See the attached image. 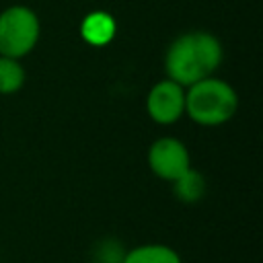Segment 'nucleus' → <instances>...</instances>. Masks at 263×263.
<instances>
[{
    "instance_id": "1",
    "label": "nucleus",
    "mask_w": 263,
    "mask_h": 263,
    "mask_svg": "<svg viewBox=\"0 0 263 263\" xmlns=\"http://www.w3.org/2000/svg\"><path fill=\"white\" fill-rule=\"evenodd\" d=\"M222 62V45L208 31H189L179 35L166 49L164 70L166 76L181 86H191L208 76Z\"/></svg>"
},
{
    "instance_id": "8",
    "label": "nucleus",
    "mask_w": 263,
    "mask_h": 263,
    "mask_svg": "<svg viewBox=\"0 0 263 263\" xmlns=\"http://www.w3.org/2000/svg\"><path fill=\"white\" fill-rule=\"evenodd\" d=\"M173 193L183 203H197L205 195V179L201 173L189 168L183 177L173 181Z\"/></svg>"
},
{
    "instance_id": "6",
    "label": "nucleus",
    "mask_w": 263,
    "mask_h": 263,
    "mask_svg": "<svg viewBox=\"0 0 263 263\" xmlns=\"http://www.w3.org/2000/svg\"><path fill=\"white\" fill-rule=\"evenodd\" d=\"M123 263H183V257L164 242H144L127 249Z\"/></svg>"
},
{
    "instance_id": "9",
    "label": "nucleus",
    "mask_w": 263,
    "mask_h": 263,
    "mask_svg": "<svg viewBox=\"0 0 263 263\" xmlns=\"http://www.w3.org/2000/svg\"><path fill=\"white\" fill-rule=\"evenodd\" d=\"M25 68L18 60L0 55V95H12L25 84Z\"/></svg>"
},
{
    "instance_id": "7",
    "label": "nucleus",
    "mask_w": 263,
    "mask_h": 263,
    "mask_svg": "<svg viewBox=\"0 0 263 263\" xmlns=\"http://www.w3.org/2000/svg\"><path fill=\"white\" fill-rule=\"evenodd\" d=\"M80 35L90 45H107L115 37V18L109 12L95 10L84 16L80 25Z\"/></svg>"
},
{
    "instance_id": "4",
    "label": "nucleus",
    "mask_w": 263,
    "mask_h": 263,
    "mask_svg": "<svg viewBox=\"0 0 263 263\" xmlns=\"http://www.w3.org/2000/svg\"><path fill=\"white\" fill-rule=\"evenodd\" d=\"M148 166L158 179L173 183L191 168V156L181 140L164 136L150 144Z\"/></svg>"
},
{
    "instance_id": "10",
    "label": "nucleus",
    "mask_w": 263,
    "mask_h": 263,
    "mask_svg": "<svg viewBox=\"0 0 263 263\" xmlns=\"http://www.w3.org/2000/svg\"><path fill=\"white\" fill-rule=\"evenodd\" d=\"M125 251L127 249L117 238H113V236L101 238L95 242V247L90 251V263H123Z\"/></svg>"
},
{
    "instance_id": "3",
    "label": "nucleus",
    "mask_w": 263,
    "mask_h": 263,
    "mask_svg": "<svg viewBox=\"0 0 263 263\" xmlns=\"http://www.w3.org/2000/svg\"><path fill=\"white\" fill-rule=\"evenodd\" d=\"M41 35V23L29 6H8L0 12V55L21 60L35 49Z\"/></svg>"
},
{
    "instance_id": "5",
    "label": "nucleus",
    "mask_w": 263,
    "mask_h": 263,
    "mask_svg": "<svg viewBox=\"0 0 263 263\" xmlns=\"http://www.w3.org/2000/svg\"><path fill=\"white\" fill-rule=\"evenodd\" d=\"M146 111L152 121L160 125H171L185 113V86L164 78L158 80L146 97Z\"/></svg>"
},
{
    "instance_id": "2",
    "label": "nucleus",
    "mask_w": 263,
    "mask_h": 263,
    "mask_svg": "<svg viewBox=\"0 0 263 263\" xmlns=\"http://www.w3.org/2000/svg\"><path fill=\"white\" fill-rule=\"evenodd\" d=\"M238 107L234 88L222 78L208 76L185 90V113L199 125H222Z\"/></svg>"
}]
</instances>
